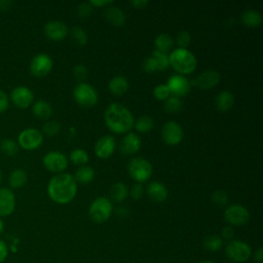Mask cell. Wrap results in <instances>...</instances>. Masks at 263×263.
Masks as SVG:
<instances>
[{"instance_id":"484cf974","label":"cell","mask_w":263,"mask_h":263,"mask_svg":"<svg viewBox=\"0 0 263 263\" xmlns=\"http://www.w3.org/2000/svg\"><path fill=\"white\" fill-rule=\"evenodd\" d=\"M95 178V171L92 167L83 165L80 166L75 173V181L80 184H88Z\"/></svg>"},{"instance_id":"bcb514c9","label":"cell","mask_w":263,"mask_h":263,"mask_svg":"<svg viewBox=\"0 0 263 263\" xmlns=\"http://www.w3.org/2000/svg\"><path fill=\"white\" fill-rule=\"evenodd\" d=\"M8 105H9L8 97L6 96V93L4 91H2L0 89V113L6 111L8 108Z\"/></svg>"},{"instance_id":"e575fe53","label":"cell","mask_w":263,"mask_h":263,"mask_svg":"<svg viewBox=\"0 0 263 263\" xmlns=\"http://www.w3.org/2000/svg\"><path fill=\"white\" fill-rule=\"evenodd\" d=\"M0 148H1L2 152L5 153L8 156L15 155L17 153V150H18L17 144L13 140H11V139H4L1 142Z\"/></svg>"},{"instance_id":"ee69618b","label":"cell","mask_w":263,"mask_h":263,"mask_svg":"<svg viewBox=\"0 0 263 263\" xmlns=\"http://www.w3.org/2000/svg\"><path fill=\"white\" fill-rule=\"evenodd\" d=\"M143 191H144V188L142 186L141 183H136L133 185L132 189H130V196L134 198V199H140L143 195Z\"/></svg>"},{"instance_id":"d590c367","label":"cell","mask_w":263,"mask_h":263,"mask_svg":"<svg viewBox=\"0 0 263 263\" xmlns=\"http://www.w3.org/2000/svg\"><path fill=\"white\" fill-rule=\"evenodd\" d=\"M72 39L79 45H84L87 42V34L80 27H73L71 30Z\"/></svg>"},{"instance_id":"d6a6232c","label":"cell","mask_w":263,"mask_h":263,"mask_svg":"<svg viewBox=\"0 0 263 263\" xmlns=\"http://www.w3.org/2000/svg\"><path fill=\"white\" fill-rule=\"evenodd\" d=\"M151 57L154 59L155 63H156V67H157V71H161V70H164L168 67L170 65V62H168V55L164 52H161L157 49H155Z\"/></svg>"},{"instance_id":"ab89813d","label":"cell","mask_w":263,"mask_h":263,"mask_svg":"<svg viewBox=\"0 0 263 263\" xmlns=\"http://www.w3.org/2000/svg\"><path fill=\"white\" fill-rule=\"evenodd\" d=\"M91 12L92 6L89 4V2H83L77 6V14L80 18L88 17L91 14Z\"/></svg>"},{"instance_id":"ac0fdd59","label":"cell","mask_w":263,"mask_h":263,"mask_svg":"<svg viewBox=\"0 0 263 263\" xmlns=\"http://www.w3.org/2000/svg\"><path fill=\"white\" fill-rule=\"evenodd\" d=\"M15 208V197L13 192L7 188H0V217L12 214Z\"/></svg>"},{"instance_id":"7bdbcfd3","label":"cell","mask_w":263,"mask_h":263,"mask_svg":"<svg viewBox=\"0 0 263 263\" xmlns=\"http://www.w3.org/2000/svg\"><path fill=\"white\" fill-rule=\"evenodd\" d=\"M142 67L144 69V71L146 72H154V71H157V67H156V63L154 61V59L152 57H149L147 59L144 60L143 64H142Z\"/></svg>"},{"instance_id":"74e56055","label":"cell","mask_w":263,"mask_h":263,"mask_svg":"<svg viewBox=\"0 0 263 263\" xmlns=\"http://www.w3.org/2000/svg\"><path fill=\"white\" fill-rule=\"evenodd\" d=\"M60 129H61V123L55 120L45 122L42 127L43 133L47 136H54V135L59 134Z\"/></svg>"},{"instance_id":"d4e9b609","label":"cell","mask_w":263,"mask_h":263,"mask_svg":"<svg viewBox=\"0 0 263 263\" xmlns=\"http://www.w3.org/2000/svg\"><path fill=\"white\" fill-rule=\"evenodd\" d=\"M32 111L34 116L38 119H48L52 113L51 106L42 100H39L34 104Z\"/></svg>"},{"instance_id":"f35d334b","label":"cell","mask_w":263,"mask_h":263,"mask_svg":"<svg viewBox=\"0 0 263 263\" xmlns=\"http://www.w3.org/2000/svg\"><path fill=\"white\" fill-rule=\"evenodd\" d=\"M171 92L166 84H159L153 89V96L159 101H165L170 97Z\"/></svg>"},{"instance_id":"4fadbf2b","label":"cell","mask_w":263,"mask_h":263,"mask_svg":"<svg viewBox=\"0 0 263 263\" xmlns=\"http://www.w3.org/2000/svg\"><path fill=\"white\" fill-rule=\"evenodd\" d=\"M166 86L174 97H184L190 91V82L182 75H173L167 79Z\"/></svg>"},{"instance_id":"44dd1931","label":"cell","mask_w":263,"mask_h":263,"mask_svg":"<svg viewBox=\"0 0 263 263\" xmlns=\"http://www.w3.org/2000/svg\"><path fill=\"white\" fill-rule=\"evenodd\" d=\"M147 194L152 200L161 202L166 199L167 190L163 184L154 181L149 183V185L147 186Z\"/></svg>"},{"instance_id":"e0dca14e","label":"cell","mask_w":263,"mask_h":263,"mask_svg":"<svg viewBox=\"0 0 263 263\" xmlns=\"http://www.w3.org/2000/svg\"><path fill=\"white\" fill-rule=\"evenodd\" d=\"M115 146V139L112 136H104L97 141L95 145V153L100 158H108L113 154Z\"/></svg>"},{"instance_id":"f5cc1de1","label":"cell","mask_w":263,"mask_h":263,"mask_svg":"<svg viewBox=\"0 0 263 263\" xmlns=\"http://www.w3.org/2000/svg\"><path fill=\"white\" fill-rule=\"evenodd\" d=\"M3 230H4V223H3L2 219L0 218V234L3 232Z\"/></svg>"},{"instance_id":"83f0119b","label":"cell","mask_w":263,"mask_h":263,"mask_svg":"<svg viewBox=\"0 0 263 263\" xmlns=\"http://www.w3.org/2000/svg\"><path fill=\"white\" fill-rule=\"evenodd\" d=\"M8 181H9V185L11 188H14V189L21 188L27 182V174L24 170H21V168L13 170L9 174Z\"/></svg>"},{"instance_id":"8d00e7d4","label":"cell","mask_w":263,"mask_h":263,"mask_svg":"<svg viewBox=\"0 0 263 263\" xmlns=\"http://www.w3.org/2000/svg\"><path fill=\"white\" fill-rule=\"evenodd\" d=\"M211 199L215 204H217L219 206H224L228 202V195L223 190H216L212 193Z\"/></svg>"},{"instance_id":"f907efd6","label":"cell","mask_w":263,"mask_h":263,"mask_svg":"<svg viewBox=\"0 0 263 263\" xmlns=\"http://www.w3.org/2000/svg\"><path fill=\"white\" fill-rule=\"evenodd\" d=\"M130 4L133 6H135L136 8H144L148 4V1H146V0H135V1H130Z\"/></svg>"},{"instance_id":"60d3db41","label":"cell","mask_w":263,"mask_h":263,"mask_svg":"<svg viewBox=\"0 0 263 263\" xmlns=\"http://www.w3.org/2000/svg\"><path fill=\"white\" fill-rule=\"evenodd\" d=\"M176 41H177V44L180 46V48H186L191 41L190 34L187 31H181L178 33Z\"/></svg>"},{"instance_id":"1f68e13d","label":"cell","mask_w":263,"mask_h":263,"mask_svg":"<svg viewBox=\"0 0 263 263\" xmlns=\"http://www.w3.org/2000/svg\"><path fill=\"white\" fill-rule=\"evenodd\" d=\"M70 159L74 164L83 166L88 161V155L83 149L78 148V149H74L71 151Z\"/></svg>"},{"instance_id":"816d5d0a","label":"cell","mask_w":263,"mask_h":263,"mask_svg":"<svg viewBox=\"0 0 263 263\" xmlns=\"http://www.w3.org/2000/svg\"><path fill=\"white\" fill-rule=\"evenodd\" d=\"M116 213H117V215H118L119 217H125V216L128 214V211H127L126 208L120 206V208H118V209L116 210Z\"/></svg>"},{"instance_id":"c3c4849f","label":"cell","mask_w":263,"mask_h":263,"mask_svg":"<svg viewBox=\"0 0 263 263\" xmlns=\"http://www.w3.org/2000/svg\"><path fill=\"white\" fill-rule=\"evenodd\" d=\"M113 3L112 0H90L89 4L91 6H97V7H104L111 5Z\"/></svg>"},{"instance_id":"3957f363","label":"cell","mask_w":263,"mask_h":263,"mask_svg":"<svg viewBox=\"0 0 263 263\" xmlns=\"http://www.w3.org/2000/svg\"><path fill=\"white\" fill-rule=\"evenodd\" d=\"M170 65L181 74H189L196 69L197 60L192 52L186 48L174 49L168 55Z\"/></svg>"},{"instance_id":"836d02e7","label":"cell","mask_w":263,"mask_h":263,"mask_svg":"<svg viewBox=\"0 0 263 263\" xmlns=\"http://www.w3.org/2000/svg\"><path fill=\"white\" fill-rule=\"evenodd\" d=\"M183 103L178 97L170 96L165 101H164V109L170 112V113H176L179 112L182 109Z\"/></svg>"},{"instance_id":"5b68a950","label":"cell","mask_w":263,"mask_h":263,"mask_svg":"<svg viewBox=\"0 0 263 263\" xmlns=\"http://www.w3.org/2000/svg\"><path fill=\"white\" fill-rule=\"evenodd\" d=\"M127 171L129 176L137 181V183H143L150 179L152 175V165L145 158L135 157L128 161Z\"/></svg>"},{"instance_id":"7c38bea8","label":"cell","mask_w":263,"mask_h":263,"mask_svg":"<svg viewBox=\"0 0 263 263\" xmlns=\"http://www.w3.org/2000/svg\"><path fill=\"white\" fill-rule=\"evenodd\" d=\"M43 165L52 173H61L67 167L68 160L63 153L50 151L44 155Z\"/></svg>"},{"instance_id":"8992f818","label":"cell","mask_w":263,"mask_h":263,"mask_svg":"<svg viewBox=\"0 0 263 263\" xmlns=\"http://www.w3.org/2000/svg\"><path fill=\"white\" fill-rule=\"evenodd\" d=\"M73 97L75 101L84 108H90L95 106L99 100V96L95 87L85 82H80L75 86L73 90Z\"/></svg>"},{"instance_id":"db71d44e","label":"cell","mask_w":263,"mask_h":263,"mask_svg":"<svg viewBox=\"0 0 263 263\" xmlns=\"http://www.w3.org/2000/svg\"><path fill=\"white\" fill-rule=\"evenodd\" d=\"M197 263H215V262H212V261H200V262H197Z\"/></svg>"},{"instance_id":"ffe728a7","label":"cell","mask_w":263,"mask_h":263,"mask_svg":"<svg viewBox=\"0 0 263 263\" xmlns=\"http://www.w3.org/2000/svg\"><path fill=\"white\" fill-rule=\"evenodd\" d=\"M104 14H105V17L107 18V21L116 27L123 26L126 21L125 13L119 7L114 6V5L107 6Z\"/></svg>"},{"instance_id":"9c48e42d","label":"cell","mask_w":263,"mask_h":263,"mask_svg":"<svg viewBox=\"0 0 263 263\" xmlns=\"http://www.w3.org/2000/svg\"><path fill=\"white\" fill-rule=\"evenodd\" d=\"M18 145L25 150H34L37 149L43 141V136L41 132L36 128L29 127L21 132L17 138Z\"/></svg>"},{"instance_id":"f1b7e54d","label":"cell","mask_w":263,"mask_h":263,"mask_svg":"<svg viewBox=\"0 0 263 263\" xmlns=\"http://www.w3.org/2000/svg\"><path fill=\"white\" fill-rule=\"evenodd\" d=\"M154 44H155L157 50L166 53L167 51H170L172 49V47L174 45V40L171 35H168L166 33H161L155 38Z\"/></svg>"},{"instance_id":"11a10c76","label":"cell","mask_w":263,"mask_h":263,"mask_svg":"<svg viewBox=\"0 0 263 263\" xmlns=\"http://www.w3.org/2000/svg\"><path fill=\"white\" fill-rule=\"evenodd\" d=\"M1 179H2V176H1V172H0V183H1Z\"/></svg>"},{"instance_id":"5bb4252c","label":"cell","mask_w":263,"mask_h":263,"mask_svg":"<svg viewBox=\"0 0 263 263\" xmlns=\"http://www.w3.org/2000/svg\"><path fill=\"white\" fill-rule=\"evenodd\" d=\"M10 99L17 108L26 109L32 104L34 95L30 88L26 86H17L11 91Z\"/></svg>"},{"instance_id":"7dc6e473","label":"cell","mask_w":263,"mask_h":263,"mask_svg":"<svg viewBox=\"0 0 263 263\" xmlns=\"http://www.w3.org/2000/svg\"><path fill=\"white\" fill-rule=\"evenodd\" d=\"M8 255V248L6 243L0 239V263H2Z\"/></svg>"},{"instance_id":"b9f144b4","label":"cell","mask_w":263,"mask_h":263,"mask_svg":"<svg viewBox=\"0 0 263 263\" xmlns=\"http://www.w3.org/2000/svg\"><path fill=\"white\" fill-rule=\"evenodd\" d=\"M73 75L75 77L76 80L82 82L86 77H87V69L84 65H76L74 68H73Z\"/></svg>"},{"instance_id":"9a60e30c","label":"cell","mask_w":263,"mask_h":263,"mask_svg":"<svg viewBox=\"0 0 263 263\" xmlns=\"http://www.w3.org/2000/svg\"><path fill=\"white\" fill-rule=\"evenodd\" d=\"M221 75L218 71L206 70L194 79V85H196L199 89L208 90L215 87L219 83Z\"/></svg>"},{"instance_id":"7a4b0ae2","label":"cell","mask_w":263,"mask_h":263,"mask_svg":"<svg viewBox=\"0 0 263 263\" xmlns=\"http://www.w3.org/2000/svg\"><path fill=\"white\" fill-rule=\"evenodd\" d=\"M104 119L108 128L116 134L129 132L135 123L132 112L120 103L110 104L105 110Z\"/></svg>"},{"instance_id":"277c9868","label":"cell","mask_w":263,"mask_h":263,"mask_svg":"<svg viewBox=\"0 0 263 263\" xmlns=\"http://www.w3.org/2000/svg\"><path fill=\"white\" fill-rule=\"evenodd\" d=\"M113 211L112 202L105 196L97 197L91 204L89 205L88 214L90 219L97 223L102 224L105 223L111 216Z\"/></svg>"},{"instance_id":"f6af8a7d","label":"cell","mask_w":263,"mask_h":263,"mask_svg":"<svg viewBox=\"0 0 263 263\" xmlns=\"http://www.w3.org/2000/svg\"><path fill=\"white\" fill-rule=\"evenodd\" d=\"M233 236H234V230L231 226H225L224 228H222L221 236H220L222 239L230 241V240H232Z\"/></svg>"},{"instance_id":"6da1fadb","label":"cell","mask_w":263,"mask_h":263,"mask_svg":"<svg viewBox=\"0 0 263 263\" xmlns=\"http://www.w3.org/2000/svg\"><path fill=\"white\" fill-rule=\"evenodd\" d=\"M77 185L74 177L67 173L53 176L47 185L48 196L57 203H68L76 195Z\"/></svg>"},{"instance_id":"603a6c76","label":"cell","mask_w":263,"mask_h":263,"mask_svg":"<svg viewBox=\"0 0 263 263\" xmlns=\"http://www.w3.org/2000/svg\"><path fill=\"white\" fill-rule=\"evenodd\" d=\"M233 104H234V96L228 90H223L216 96L215 105L219 111H222V112L228 111L229 109L232 108Z\"/></svg>"},{"instance_id":"ba28073f","label":"cell","mask_w":263,"mask_h":263,"mask_svg":"<svg viewBox=\"0 0 263 263\" xmlns=\"http://www.w3.org/2000/svg\"><path fill=\"white\" fill-rule=\"evenodd\" d=\"M224 218L231 226H242L249 222L250 213L243 205L234 203L226 208Z\"/></svg>"},{"instance_id":"f546056e","label":"cell","mask_w":263,"mask_h":263,"mask_svg":"<svg viewBox=\"0 0 263 263\" xmlns=\"http://www.w3.org/2000/svg\"><path fill=\"white\" fill-rule=\"evenodd\" d=\"M223 246V239L219 235H208L203 240V248L209 252H218Z\"/></svg>"},{"instance_id":"681fc988","label":"cell","mask_w":263,"mask_h":263,"mask_svg":"<svg viewBox=\"0 0 263 263\" xmlns=\"http://www.w3.org/2000/svg\"><path fill=\"white\" fill-rule=\"evenodd\" d=\"M254 261L256 263H263V250L262 248H259L254 255Z\"/></svg>"},{"instance_id":"4dcf8cb0","label":"cell","mask_w":263,"mask_h":263,"mask_svg":"<svg viewBox=\"0 0 263 263\" xmlns=\"http://www.w3.org/2000/svg\"><path fill=\"white\" fill-rule=\"evenodd\" d=\"M134 124L136 129L140 133H148L153 128V125H154L152 118L147 115H144L138 118V120Z\"/></svg>"},{"instance_id":"2e32d148","label":"cell","mask_w":263,"mask_h":263,"mask_svg":"<svg viewBox=\"0 0 263 263\" xmlns=\"http://www.w3.org/2000/svg\"><path fill=\"white\" fill-rule=\"evenodd\" d=\"M44 33L48 39L59 41L67 36L68 27L61 21H50L45 24Z\"/></svg>"},{"instance_id":"8fae6325","label":"cell","mask_w":263,"mask_h":263,"mask_svg":"<svg viewBox=\"0 0 263 263\" xmlns=\"http://www.w3.org/2000/svg\"><path fill=\"white\" fill-rule=\"evenodd\" d=\"M162 140L168 145H177L183 139V128L176 121H167L161 128Z\"/></svg>"},{"instance_id":"d6986e66","label":"cell","mask_w":263,"mask_h":263,"mask_svg":"<svg viewBox=\"0 0 263 263\" xmlns=\"http://www.w3.org/2000/svg\"><path fill=\"white\" fill-rule=\"evenodd\" d=\"M141 147V139L138 135L134 133L126 134L119 145V150L125 155H130L136 153Z\"/></svg>"},{"instance_id":"cb8c5ba5","label":"cell","mask_w":263,"mask_h":263,"mask_svg":"<svg viewBox=\"0 0 263 263\" xmlns=\"http://www.w3.org/2000/svg\"><path fill=\"white\" fill-rule=\"evenodd\" d=\"M241 22L245 26L250 28L259 27L262 23V15L255 9H246L240 15Z\"/></svg>"},{"instance_id":"7402d4cb","label":"cell","mask_w":263,"mask_h":263,"mask_svg":"<svg viewBox=\"0 0 263 263\" xmlns=\"http://www.w3.org/2000/svg\"><path fill=\"white\" fill-rule=\"evenodd\" d=\"M108 87L111 93L114 96H121L128 89V81L124 76L117 75L109 81Z\"/></svg>"},{"instance_id":"30bf717a","label":"cell","mask_w":263,"mask_h":263,"mask_svg":"<svg viewBox=\"0 0 263 263\" xmlns=\"http://www.w3.org/2000/svg\"><path fill=\"white\" fill-rule=\"evenodd\" d=\"M52 68V60L46 53L36 54L30 63V71L35 77H43L47 75Z\"/></svg>"},{"instance_id":"4316f807","label":"cell","mask_w":263,"mask_h":263,"mask_svg":"<svg viewBox=\"0 0 263 263\" xmlns=\"http://www.w3.org/2000/svg\"><path fill=\"white\" fill-rule=\"evenodd\" d=\"M127 194H128V188L125 184L121 182H117L113 184L110 188V196L116 202H120L124 200Z\"/></svg>"},{"instance_id":"52a82bcc","label":"cell","mask_w":263,"mask_h":263,"mask_svg":"<svg viewBox=\"0 0 263 263\" xmlns=\"http://www.w3.org/2000/svg\"><path fill=\"white\" fill-rule=\"evenodd\" d=\"M225 254L231 261L242 263L250 259L252 256V250L247 242L238 239H232L226 245Z\"/></svg>"}]
</instances>
